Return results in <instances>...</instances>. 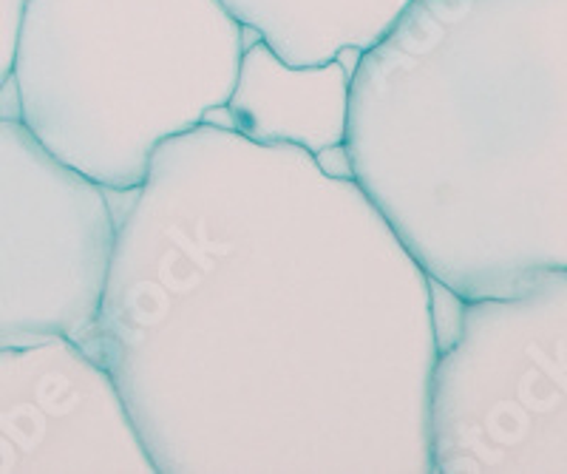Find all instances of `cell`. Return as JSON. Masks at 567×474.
Listing matches in <instances>:
<instances>
[{"label":"cell","instance_id":"1","mask_svg":"<svg viewBox=\"0 0 567 474\" xmlns=\"http://www.w3.org/2000/svg\"><path fill=\"white\" fill-rule=\"evenodd\" d=\"M89 350L156 474H434L432 279L301 148L213 123L162 143Z\"/></svg>","mask_w":567,"mask_h":474},{"label":"cell","instance_id":"2","mask_svg":"<svg viewBox=\"0 0 567 474\" xmlns=\"http://www.w3.org/2000/svg\"><path fill=\"white\" fill-rule=\"evenodd\" d=\"M343 154L454 299L567 270V0H412L349 74Z\"/></svg>","mask_w":567,"mask_h":474},{"label":"cell","instance_id":"3","mask_svg":"<svg viewBox=\"0 0 567 474\" xmlns=\"http://www.w3.org/2000/svg\"><path fill=\"white\" fill-rule=\"evenodd\" d=\"M245 27L221 0H27L18 117L105 190H136L151 156L225 109Z\"/></svg>","mask_w":567,"mask_h":474},{"label":"cell","instance_id":"4","mask_svg":"<svg viewBox=\"0 0 567 474\" xmlns=\"http://www.w3.org/2000/svg\"><path fill=\"white\" fill-rule=\"evenodd\" d=\"M434 474H567V270L460 301L429 395Z\"/></svg>","mask_w":567,"mask_h":474},{"label":"cell","instance_id":"5","mask_svg":"<svg viewBox=\"0 0 567 474\" xmlns=\"http://www.w3.org/2000/svg\"><path fill=\"white\" fill-rule=\"evenodd\" d=\"M116 245L103 185L0 117V347L97 330Z\"/></svg>","mask_w":567,"mask_h":474},{"label":"cell","instance_id":"6","mask_svg":"<svg viewBox=\"0 0 567 474\" xmlns=\"http://www.w3.org/2000/svg\"><path fill=\"white\" fill-rule=\"evenodd\" d=\"M156 474L109 367L80 341L0 347V474Z\"/></svg>","mask_w":567,"mask_h":474},{"label":"cell","instance_id":"7","mask_svg":"<svg viewBox=\"0 0 567 474\" xmlns=\"http://www.w3.org/2000/svg\"><path fill=\"white\" fill-rule=\"evenodd\" d=\"M233 131L261 145H290L312 156L343 148L349 120V72L338 60L284 63L267 43L245 47L230 100Z\"/></svg>","mask_w":567,"mask_h":474},{"label":"cell","instance_id":"8","mask_svg":"<svg viewBox=\"0 0 567 474\" xmlns=\"http://www.w3.org/2000/svg\"><path fill=\"white\" fill-rule=\"evenodd\" d=\"M412 0H221L284 63L318 65L367 52Z\"/></svg>","mask_w":567,"mask_h":474},{"label":"cell","instance_id":"9","mask_svg":"<svg viewBox=\"0 0 567 474\" xmlns=\"http://www.w3.org/2000/svg\"><path fill=\"white\" fill-rule=\"evenodd\" d=\"M27 0H0V92L9 85L14 63V47H18L20 18H23Z\"/></svg>","mask_w":567,"mask_h":474}]
</instances>
